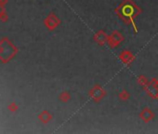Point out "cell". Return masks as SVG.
<instances>
[{"mask_svg":"<svg viewBox=\"0 0 158 134\" xmlns=\"http://www.w3.org/2000/svg\"><path fill=\"white\" fill-rule=\"evenodd\" d=\"M135 6L134 4L130 1V0H126V2L123 4L122 7H121V11H122V14L126 16V17H129V21L132 22L134 27H135V23L133 21V19L131 17L134 14V11H135Z\"/></svg>","mask_w":158,"mask_h":134,"instance_id":"cell-1","label":"cell"},{"mask_svg":"<svg viewBox=\"0 0 158 134\" xmlns=\"http://www.w3.org/2000/svg\"><path fill=\"white\" fill-rule=\"evenodd\" d=\"M89 94L95 102H99L106 95V92H105V90L100 86L96 85V86L90 90Z\"/></svg>","mask_w":158,"mask_h":134,"instance_id":"cell-2","label":"cell"},{"mask_svg":"<svg viewBox=\"0 0 158 134\" xmlns=\"http://www.w3.org/2000/svg\"><path fill=\"white\" fill-rule=\"evenodd\" d=\"M123 40H124L123 35L120 33H118L117 31H115L110 37H108V43L111 48L116 47L118 44L123 41Z\"/></svg>","mask_w":158,"mask_h":134,"instance_id":"cell-3","label":"cell"},{"mask_svg":"<svg viewBox=\"0 0 158 134\" xmlns=\"http://www.w3.org/2000/svg\"><path fill=\"white\" fill-rule=\"evenodd\" d=\"M94 39L100 46H103V45L108 41V37L102 30H100L98 33H96V35H94Z\"/></svg>","mask_w":158,"mask_h":134,"instance_id":"cell-4","label":"cell"},{"mask_svg":"<svg viewBox=\"0 0 158 134\" xmlns=\"http://www.w3.org/2000/svg\"><path fill=\"white\" fill-rule=\"evenodd\" d=\"M119 58L122 60V61L126 64H130L134 61V56L130 51H123L119 55Z\"/></svg>","mask_w":158,"mask_h":134,"instance_id":"cell-5","label":"cell"},{"mask_svg":"<svg viewBox=\"0 0 158 134\" xmlns=\"http://www.w3.org/2000/svg\"><path fill=\"white\" fill-rule=\"evenodd\" d=\"M153 117H155V115H153L152 110H150L149 108H145L143 111H142V113H140V115H139V117L142 118L145 123L151 121V120L153 118Z\"/></svg>","mask_w":158,"mask_h":134,"instance_id":"cell-6","label":"cell"},{"mask_svg":"<svg viewBox=\"0 0 158 134\" xmlns=\"http://www.w3.org/2000/svg\"><path fill=\"white\" fill-rule=\"evenodd\" d=\"M138 82H139V84L140 85V86H142V87H143L144 88H145V89H147V88H148V87L151 85V82H150V84H149L147 78H146L145 77H143V75H140V77H139Z\"/></svg>","mask_w":158,"mask_h":134,"instance_id":"cell-7","label":"cell"},{"mask_svg":"<svg viewBox=\"0 0 158 134\" xmlns=\"http://www.w3.org/2000/svg\"><path fill=\"white\" fill-rule=\"evenodd\" d=\"M119 98L123 101H126V100H128L129 99V93L126 91V90H123L119 93Z\"/></svg>","mask_w":158,"mask_h":134,"instance_id":"cell-8","label":"cell"},{"mask_svg":"<svg viewBox=\"0 0 158 134\" xmlns=\"http://www.w3.org/2000/svg\"><path fill=\"white\" fill-rule=\"evenodd\" d=\"M70 98H71V96H70L69 93L67 91H64V92H63V94L60 95V99H61L63 102H67V101L70 100Z\"/></svg>","mask_w":158,"mask_h":134,"instance_id":"cell-9","label":"cell"},{"mask_svg":"<svg viewBox=\"0 0 158 134\" xmlns=\"http://www.w3.org/2000/svg\"><path fill=\"white\" fill-rule=\"evenodd\" d=\"M156 98H157V99H158V94H157V97H156Z\"/></svg>","mask_w":158,"mask_h":134,"instance_id":"cell-10","label":"cell"}]
</instances>
